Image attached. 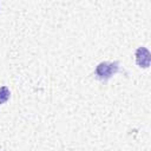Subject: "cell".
<instances>
[{"label":"cell","mask_w":151,"mask_h":151,"mask_svg":"<svg viewBox=\"0 0 151 151\" xmlns=\"http://www.w3.org/2000/svg\"><path fill=\"white\" fill-rule=\"evenodd\" d=\"M11 97V92L9 88L7 86H1L0 87V105L6 103Z\"/></svg>","instance_id":"3957f363"},{"label":"cell","mask_w":151,"mask_h":151,"mask_svg":"<svg viewBox=\"0 0 151 151\" xmlns=\"http://www.w3.org/2000/svg\"><path fill=\"white\" fill-rule=\"evenodd\" d=\"M119 71V61H101L96 67V76L100 80H107Z\"/></svg>","instance_id":"6da1fadb"},{"label":"cell","mask_w":151,"mask_h":151,"mask_svg":"<svg viewBox=\"0 0 151 151\" xmlns=\"http://www.w3.org/2000/svg\"><path fill=\"white\" fill-rule=\"evenodd\" d=\"M136 63L139 67H143V68H147L150 66V63H151V53L150 51L144 47V46H140L136 50Z\"/></svg>","instance_id":"7a4b0ae2"}]
</instances>
